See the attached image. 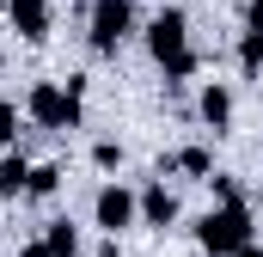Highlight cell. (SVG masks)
I'll return each instance as SVG.
<instances>
[{
    "label": "cell",
    "mask_w": 263,
    "mask_h": 257,
    "mask_svg": "<svg viewBox=\"0 0 263 257\" xmlns=\"http://www.w3.org/2000/svg\"><path fill=\"white\" fill-rule=\"evenodd\" d=\"M245 37H263V0L245 6Z\"/></svg>",
    "instance_id": "9a60e30c"
},
{
    "label": "cell",
    "mask_w": 263,
    "mask_h": 257,
    "mask_svg": "<svg viewBox=\"0 0 263 257\" xmlns=\"http://www.w3.org/2000/svg\"><path fill=\"white\" fill-rule=\"evenodd\" d=\"M43 245H49L55 257H80V227H73V221H49Z\"/></svg>",
    "instance_id": "8fae6325"
},
{
    "label": "cell",
    "mask_w": 263,
    "mask_h": 257,
    "mask_svg": "<svg viewBox=\"0 0 263 257\" xmlns=\"http://www.w3.org/2000/svg\"><path fill=\"white\" fill-rule=\"evenodd\" d=\"M141 221H147V227H172V221H178V196L165 190V184H147V190H141Z\"/></svg>",
    "instance_id": "52a82bcc"
},
{
    "label": "cell",
    "mask_w": 263,
    "mask_h": 257,
    "mask_svg": "<svg viewBox=\"0 0 263 257\" xmlns=\"http://www.w3.org/2000/svg\"><path fill=\"white\" fill-rule=\"evenodd\" d=\"M233 257H263V251H257V245H239V251H233Z\"/></svg>",
    "instance_id": "e0dca14e"
},
{
    "label": "cell",
    "mask_w": 263,
    "mask_h": 257,
    "mask_svg": "<svg viewBox=\"0 0 263 257\" xmlns=\"http://www.w3.org/2000/svg\"><path fill=\"white\" fill-rule=\"evenodd\" d=\"M92 166H98V172H117V166H123V147H117V141H98V147H92Z\"/></svg>",
    "instance_id": "5bb4252c"
},
{
    "label": "cell",
    "mask_w": 263,
    "mask_h": 257,
    "mask_svg": "<svg viewBox=\"0 0 263 257\" xmlns=\"http://www.w3.org/2000/svg\"><path fill=\"white\" fill-rule=\"evenodd\" d=\"M159 172H190V178H214V153L208 147H184L178 159H165Z\"/></svg>",
    "instance_id": "30bf717a"
},
{
    "label": "cell",
    "mask_w": 263,
    "mask_h": 257,
    "mask_svg": "<svg viewBox=\"0 0 263 257\" xmlns=\"http://www.w3.org/2000/svg\"><path fill=\"white\" fill-rule=\"evenodd\" d=\"M0 56H6V49H0Z\"/></svg>",
    "instance_id": "ac0fdd59"
},
{
    "label": "cell",
    "mask_w": 263,
    "mask_h": 257,
    "mask_svg": "<svg viewBox=\"0 0 263 257\" xmlns=\"http://www.w3.org/2000/svg\"><path fill=\"white\" fill-rule=\"evenodd\" d=\"M202 123L208 128L233 123V92H227V86H202Z\"/></svg>",
    "instance_id": "ba28073f"
},
{
    "label": "cell",
    "mask_w": 263,
    "mask_h": 257,
    "mask_svg": "<svg viewBox=\"0 0 263 257\" xmlns=\"http://www.w3.org/2000/svg\"><path fill=\"white\" fill-rule=\"evenodd\" d=\"M25 184H31V166H25V153H0V196H25Z\"/></svg>",
    "instance_id": "9c48e42d"
},
{
    "label": "cell",
    "mask_w": 263,
    "mask_h": 257,
    "mask_svg": "<svg viewBox=\"0 0 263 257\" xmlns=\"http://www.w3.org/2000/svg\"><path fill=\"white\" fill-rule=\"evenodd\" d=\"M55 184H62V166H31V184H25V196H55Z\"/></svg>",
    "instance_id": "7c38bea8"
},
{
    "label": "cell",
    "mask_w": 263,
    "mask_h": 257,
    "mask_svg": "<svg viewBox=\"0 0 263 257\" xmlns=\"http://www.w3.org/2000/svg\"><path fill=\"white\" fill-rule=\"evenodd\" d=\"M6 19L25 43H43L49 37V0H6Z\"/></svg>",
    "instance_id": "8992f818"
},
{
    "label": "cell",
    "mask_w": 263,
    "mask_h": 257,
    "mask_svg": "<svg viewBox=\"0 0 263 257\" xmlns=\"http://www.w3.org/2000/svg\"><path fill=\"white\" fill-rule=\"evenodd\" d=\"M80 98H86V80H43V86H31V98H25V117L37 128H55V135H67V128L80 123Z\"/></svg>",
    "instance_id": "7a4b0ae2"
},
{
    "label": "cell",
    "mask_w": 263,
    "mask_h": 257,
    "mask_svg": "<svg viewBox=\"0 0 263 257\" xmlns=\"http://www.w3.org/2000/svg\"><path fill=\"white\" fill-rule=\"evenodd\" d=\"M92 221L117 239V233H129L135 221H141V196L129 190V184H104V190L92 196Z\"/></svg>",
    "instance_id": "5b68a950"
},
{
    "label": "cell",
    "mask_w": 263,
    "mask_h": 257,
    "mask_svg": "<svg viewBox=\"0 0 263 257\" xmlns=\"http://www.w3.org/2000/svg\"><path fill=\"white\" fill-rule=\"evenodd\" d=\"M18 257H55V251H49V245L37 239V245H25V251H18Z\"/></svg>",
    "instance_id": "2e32d148"
},
{
    "label": "cell",
    "mask_w": 263,
    "mask_h": 257,
    "mask_svg": "<svg viewBox=\"0 0 263 257\" xmlns=\"http://www.w3.org/2000/svg\"><path fill=\"white\" fill-rule=\"evenodd\" d=\"M12 141H18V104H12V98H0V153H6Z\"/></svg>",
    "instance_id": "4fadbf2b"
},
{
    "label": "cell",
    "mask_w": 263,
    "mask_h": 257,
    "mask_svg": "<svg viewBox=\"0 0 263 257\" xmlns=\"http://www.w3.org/2000/svg\"><path fill=\"white\" fill-rule=\"evenodd\" d=\"M129 31H135V6L129 0H92V49L98 56H117Z\"/></svg>",
    "instance_id": "277c9868"
},
{
    "label": "cell",
    "mask_w": 263,
    "mask_h": 257,
    "mask_svg": "<svg viewBox=\"0 0 263 257\" xmlns=\"http://www.w3.org/2000/svg\"><path fill=\"white\" fill-rule=\"evenodd\" d=\"M147 49H153V62L165 67V80H190V74H196V49H190V19H184V6H165V12L147 25Z\"/></svg>",
    "instance_id": "6da1fadb"
},
{
    "label": "cell",
    "mask_w": 263,
    "mask_h": 257,
    "mask_svg": "<svg viewBox=\"0 0 263 257\" xmlns=\"http://www.w3.org/2000/svg\"><path fill=\"white\" fill-rule=\"evenodd\" d=\"M196 245L208 257H233L239 245H251V208L245 202H220L196 221Z\"/></svg>",
    "instance_id": "3957f363"
}]
</instances>
